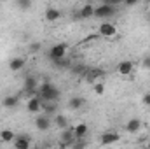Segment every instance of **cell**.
<instances>
[{"label":"cell","mask_w":150,"mask_h":149,"mask_svg":"<svg viewBox=\"0 0 150 149\" xmlns=\"http://www.w3.org/2000/svg\"><path fill=\"white\" fill-rule=\"evenodd\" d=\"M38 95H40L42 100H52V102H56V100L59 98V90H58L54 84H51L49 81H45V82L38 88Z\"/></svg>","instance_id":"6da1fadb"},{"label":"cell","mask_w":150,"mask_h":149,"mask_svg":"<svg viewBox=\"0 0 150 149\" xmlns=\"http://www.w3.org/2000/svg\"><path fill=\"white\" fill-rule=\"evenodd\" d=\"M115 5L108 4V2H101L100 5L94 7V18H100V19H108L115 14Z\"/></svg>","instance_id":"7a4b0ae2"},{"label":"cell","mask_w":150,"mask_h":149,"mask_svg":"<svg viewBox=\"0 0 150 149\" xmlns=\"http://www.w3.org/2000/svg\"><path fill=\"white\" fill-rule=\"evenodd\" d=\"M67 51H68V46L65 42H59L56 46H52L49 49V58L51 60H58V58H65L67 56Z\"/></svg>","instance_id":"3957f363"},{"label":"cell","mask_w":150,"mask_h":149,"mask_svg":"<svg viewBox=\"0 0 150 149\" xmlns=\"http://www.w3.org/2000/svg\"><path fill=\"white\" fill-rule=\"evenodd\" d=\"M98 34H100V37L112 39L113 35H117V27H115L113 23L105 21V23H101V25H100V28H98Z\"/></svg>","instance_id":"277c9868"},{"label":"cell","mask_w":150,"mask_h":149,"mask_svg":"<svg viewBox=\"0 0 150 149\" xmlns=\"http://www.w3.org/2000/svg\"><path fill=\"white\" fill-rule=\"evenodd\" d=\"M134 70V63L131 60H122L120 63H117V74L126 77V75H131Z\"/></svg>","instance_id":"5b68a950"},{"label":"cell","mask_w":150,"mask_h":149,"mask_svg":"<svg viewBox=\"0 0 150 149\" xmlns=\"http://www.w3.org/2000/svg\"><path fill=\"white\" fill-rule=\"evenodd\" d=\"M103 75H105V72H103L101 69L93 67V69H87V70H86V81H87V82H91V84H94L96 81H101V79H103Z\"/></svg>","instance_id":"8992f818"},{"label":"cell","mask_w":150,"mask_h":149,"mask_svg":"<svg viewBox=\"0 0 150 149\" xmlns=\"http://www.w3.org/2000/svg\"><path fill=\"white\" fill-rule=\"evenodd\" d=\"M26 111L32 112V114H37V112L42 111V98H40V95L30 97V100H28V104H26Z\"/></svg>","instance_id":"52a82bcc"},{"label":"cell","mask_w":150,"mask_h":149,"mask_svg":"<svg viewBox=\"0 0 150 149\" xmlns=\"http://www.w3.org/2000/svg\"><path fill=\"white\" fill-rule=\"evenodd\" d=\"M51 117L47 116V114H42V116H37L35 117V126H37V130L40 132H47L49 128H51Z\"/></svg>","instance_id":"ba28073f"},{"label":"cell","mask_w":150,"mask_h":149,"mask_svg":"<svg viewBox=\"0 0 150 149\" xmlns=\"http://www.w3.org/2000/svg\"><path fill=\"white\" fill-rule=\"evenodd\" d=\"M12 142H14V148H18V149H28V148H30V144H32V139H30L28 135H16Z\"/></svg>","instance_id":"9c48e42d"},{"label":"cell","mask_w":150,"mask_h":149,"mask_svg":"<svg viewBox=\"0 0 150 149\" xmlns=\"http://www.w3.org/2000/svg\"><path fill=\"white\" fill-rule=\"evenodd\" d=\"M119 133L117 132H107V133H103L101 135V139H100V142L103 144V146H112L115 142H119Z\"/></svg>","instance_id":"30bf717a"},{"label":"cell","mask_w":150,"mask_h":149,"mask_svg":"<svg viewBox=\"0 0 150 149\" xmlns=\"http://www.w3.org/2000/svg\"><path fill=\"white\" fill-rule=\"evenodd\" d=\"M140 130H142V119L133 117V119H129V121L126 123V132H127V133H138Z\"/></svg>","instance_id":"8fae6325"},{"label":"cell","mask_w":150,"mask_h":149,"mask_svg":"<svg viewBox=\"0 0 150 149\" xmlns=\"http://www.w3.org/2000/svg\"><path fill=\"white\" fill-rule=\"evenodd\" d=\"M61 18V11L59 9H56V7H47L45 9V19L49 21V23H54V21H58Z\"/></svg>","instance_id":"7c38bea8"},{"label":"cell","mask_w":150,"mask_h":149,"mask_svg":"<svg viewBox=\"0 0 150 149\" xmlns=\"http://www.w3.org/2000/svg\"><path fill=\"white\" fill-rule=\"evenodd\" d=\"M72 130H74L75 139H84V137L87 135V132H89V126H87L86 123H79V125H75Z\"/></svg>","instance_id":"4fadbf2b"},{"label":"cell","mask_w":150,"mask_h":149,"mask_svg":"<svg viewBox=\"0 0 150 149\" xmlns=\"http://www.w3.org/2000/svg\"><path fill=\"white\" fill-rule=\"evenodd\" d=\"M25 58H21V56H16V58H12L11 62H9V70H12V72H19L23 67H25Z\"/></svg>","instance_id":"5bb4252c"},{"label":"cell","mask_w":150,"mask_h":149,"mask_svg":"<svg viewBox=\"0 0 150 149\" xmlns=\"http://www.w3.org/2000/svg\"><path fill=\"white\" fill-rule=\"evenodd\" d=\"M79 16H80L82 19L94 18V5H91V4H86V5H82V9L79 11Z\"/></svg>","instance_id":"9a60e30c"},{"label":"cell","mask_w":150,"mask_h":149,"mask_svg":"<svg viewBox=\"0 0 150 149\" xmlns=\"http://www.w3.org/2000/svg\"><path fill=\"white\" fill-rule=\"evenodd\" d=\"M84 98L82 97H72L70 100H68V109L70 111H79V109H82L84 107Z\"/></svg>","instance_id":"2e32d148"},{"label":"cell","mask_w":150,"mask_h":149,"mask_svg":"<svg viewBox=\"0 0 150 149\" xmlns=\"http://www.w3.org/2000/svg\"><path fill=\"white\" fill-rule=\"evenodd\" d=\"M18 102H19V98H18L16 95H7V97L2 100V105H4L5 109H14V107H18Z\"/></svg>","instance_id":"e0dca14e"},{"label":"cell","mask_w":150,"mask_h":149,"mask_svg":"<svg viewBox=\"0 0 150 149\" xmlns=\"http://www.w3.org/2000/svg\"><path fill=\"white\" fill-rule=\"evenodd\" d=\"M61 139L65 140L61 146H68V144H72V140H75L74 130H70V128H65V130H61Z\"/></svg>","instance_id":"ac0fdd59"},{"label":"cell","mask_w":150,"mask_h":149,"mask_svg":"<svg viewBox=\"0 0 150 149\" xmlns=\"http://www.w3.org/2000/svg\"><path fill=\"white\" fill-rule=\"evenodd\" d=\"M54 125H56L59 130H65V128H68V117L63 116V114H56V117H54Z\"/></svg>","instance_id":"d6986e66"},{"label":"cell","mask_w":150,"mask_h":149,"mask_svg":"<svg viewBox=\"0 0 150 149\" xmlns=\"http://www.w3.org/2000/svg\"><path fill=\"white\" fill-rule=\"evenodd\" d=\"M14 137H16V133H14L12 130H9V128H4V130L0 132V139H2L4 142H12Z\"/></svg>","instance_id":"ffe728a7"},{"label":"cell","mask_w":150,"mask_h":149,"mask_svg":"<svg viewBox=\"0 0 150 149\" xmlns=\"http://www.w3.org/2000/svg\"><path fill=\"white\" fill-rule=\"evenodd\" d=\"M93 90H94V93H96V95H103V93H105V84H103V79H101V81H96V82L93 84Z\"/></svg>","instance_id":"44dd1931"},{"label":"cell","mask_w":150,"mask_h":149,"mask_svg":"<svg viewBox=\"0 0 150 149\" xmlns=\"http://www.w3.org/2000/svg\"><path fill=\"white\" fill-rule=\"evenodd\" d=\"M32 2H33V0H16V4L19 5L21 11H28V9L32 7Z\"/></svg>","instance_id":"7402d4cb"},{"label":"cell","mask_w":150,"mask_h":149,"mask_svg":"<svg viewBox=\"0 0 150 149\" xmlns=\"http://www.w3.org/2000/svg\"><path fill=\"white\" fill-rule=\"evenodd\" d=\"M40 49H42V44H40V42H33V44L30 46V51H32V53H38Z\"/></svg>","instance_id":"603a6c76"},{"label":"cell","mask_w":150,"mask_h":149,"mask_svg":"<svg viewBox=\"0 0 150 149\" xmlns=\"http://www.w3.org/2000/svg\"><path fill=\"white\" fill-rule=\"evenodd\" d=\"M142 63H143V67H145V69H149V70H150V54H147V56L143 58V62H142Z\"/></svg>","instance_id":"cb8c5ba5"},{"label":"cell","mask_w":150,"mask_h":149,"mask_svg":"<svg viewBox=\"0 0 150 149\" xmlns=\"http://www.w3.org/2000/svg\"><path fill=\"white\" fill-rule=\"evenodd\" d=\"M143 104L150 107V93H145V95H143Z\"/></svg>","instance_id":"d4e9b609"},{"label":"cell","mask_w":150,"mask_h":149,"mask_svg":"<svg viewBox=\"0 0 150 149\" xmlns=\"http://www.w3.org/2000/svg\"><path fill=\"white\" fill-rule=\"evenodd\" d=\"M138 0H124V4H127V5H134Z\"/></svg>","instance_id":"484cf974"},{"label":"cell","mask_w":150,"mask_h":149,"mask_svg":"<svg viewBox=\"0 0 150 149\" xmlns=\"http://www.w3.org/2000/svg\"><path fill=\"white\" fill-rule=\"evenodd\" d=\"M145 148H147V149H150V140L147 142V144H145Z\"/></svg>","instance_id":"4316f807"},{"label":"cell","mask_w":150,"mask_h":149,"mask_svg":"<svg viewBox=\"0 0 150 149\" xmlns=\"http://www.w3.org/2000/svg\"><path fill=\"white\" fill-rule=\"evenodd\" d=\"M63 2H67V0H63Z\"/></svg>","instance_id":"83f0119b"}]
</instances>
